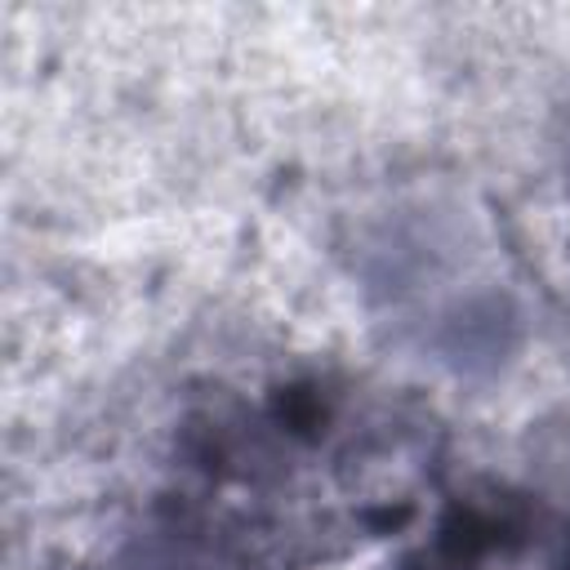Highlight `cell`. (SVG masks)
Masks as SVG:
<instances>
[{
	"mask_svg": "<svg viewBox=\"0 0 570 570\" xmlns=\"http://www.w3.org/2000/svg\"><path fill=\"white\" fill-rule=\"evenodd\" d=\"M107 570H245L227 543H218L205 530H183V525H160L147 534H134Z\"/></svg>",
	"mask_w": 570,
	"mask_h": 570,
	"instance_id": "cell-1",
	"label": "cell"
}]
</instances>
